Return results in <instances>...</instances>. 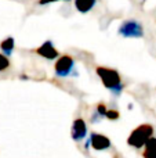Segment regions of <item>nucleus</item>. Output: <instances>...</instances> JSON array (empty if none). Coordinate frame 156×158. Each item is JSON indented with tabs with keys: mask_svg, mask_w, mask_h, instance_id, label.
Segmentation results:
<instances>
[{
	"mask_svg": "<svg viewBox=\"0 0 156 158\" xmlns=\"http://www.w3.org/2000/svg\"><path fill=\"white\" fill-rule=\"evenodd\" d=\"M97 75L101 79L102 85L109 90L112 94L120 96L123 92V82H122V77L116 69L107 68V67H97L96 68Z\"/></svg>",
	"mask_w": 156,
	"mask_h": 158,
	"instance_id": "obj_1",
	"label": "nucleus"
},
{
	"mask_svg": "<svg viewBox=\"0 0 156 158\" xmlns=\"http://www.w3.org/2000/svg\"><path fill=\"white\" fill-rule=\"evenodd\" d=\"M152 136H154V126L151 123H142L131 131L127 137V144L134 148H142Z\"/></svg>",
	"mask_w": 156,
	"mask_h": 158,
	"instance_id": "obj_2",
	"label": "nucleus"
},
{
	"mask_svg": "<svg viewBox=\"0 0 156 158\" xmlns=\"http://www.w3.org/2000/svg\"><path fill=\"white\" fill-rule=\"evenodd\" d=\"M54 72L58 78H68L79 75L75 69V58L69 54L60 56L57 58L54 65Z\"/></svg>",
	"mask_w": 156,
	"mask_h": 158,
	"instance_id": "obj_3",
	"label": "nucleus"
},
{
	"mask_svg": "<svg viewBox=\"0 0 156 158\" xmlns=\"http://www.w3.org/2000/svg\"><path fill=\"white\" fill-rule=\"evenodd\" d=\"M118 35L123 38H142L144 27L137 19H126L118 28Z\"/></svg>",
	"mask_w": 156,
	"mask_h": 158,
	"instance_id": "obj_4",
	"label": "nucleus"
},
{
	"mask_svg": "<svg viewBox=\"0 0 156 158\" xmlns=\"http://www.w3.org/2000/svg\"><path fill=\"white\" fill-rule=\"evenodd\" d=\"M35 53L47 60H57L60 57V53L54 47V43L51 40H46L44 43H41L37 49H35Z\"/></svg>",
	"mask_w": 156,
	"mask_h": 158,
	"instance_id": "obj_5",
	"label": "nucleus"
},
{
	"mask_svg": "<svg viewBox=\"0 0 156 158\" xmlns=\"http://www.w3.org/2000/svg\"><path fill=\"white\" fill-rule=\"evenodd\" d=\"M71 135L73 142L79 143L87 136V123L83 118H76L72 123V129H71Z\"/></svg>",
	"mask_w": 156,
	"mask_h": 158,
	"instance_id": "obj_6",
	"label": "nucleus"
},
{
	"mask_svg": "<svg viewBox=\"0 0 156 158\" xmlns=\"http://www.w3.org/2000/svg\"><path fill=\"white\" fill-rule=\"evenodd\" d=\"M88 140H90V147H93L94 150H97V151H105L112 146L111 140L102 133H96V132H93V133L90 135V137H88Z\"/></svg>",
	"mask_w": 156,
	"mask_h": 158,
	"instance_id": "obj_7",
	"label": "nucleus"
},
{
	"mask_svg": "<svg viewBox=\"0 0 156 158\" xmlns=\"http://www.w3.org/2000/svg\"><path fill=\"white\" fill-rule=\"evenodd\" d=\"M97 4V0H75V7L79 13L86 14L91 11Z\"/></svg>",
	"mask_w": 156,
	"mask_h": 158,
	"instance_id": "obj_8",
	"label": "nucleus"
},
{
	"mask_svg": "<svg viewBox=\"0 0 156 158\" xmlns=\"http://www.w3.org/2000/svg\"><path fill=\"white\" fill-rule=\"evenodd\" d=\"M142 157L144 158H156V137L152 136L148 142L144 146V151H142Z\"/></svg>",
	"mask_w": 156,
	"mask_h": 158,
	"instance_id": "obj_9",
	"label": "nucleus"
},
{
	"mask_svg": "<svg viewBox=\"0 0 156 158\" xmlns=\"http://www.w3.org/2000/svg\"><path fill=\"white\" fill-rule=\"evenodd\" d=\"M14 47H15V40H14V38H11V36H8L4 40L0 42V50H2V53L4 56H7V57H10L14 53Z\"/></svg>",
	"mask_w": 156,
	"mask_h": 158,
	"instance_id": "obj_10",
	"label": "nucleus"
},
{
	"mask_svg": "<svg viewBox=\"0 0 156 158\" xmlns=\"http://www.w3.org/2000/svg\"><path fill=\"white\" fill-rule=\"evenodd\" d=\"M107 111H108V108H107V106H105L104 103H99V104H97V107H96V111L93 112V115H91V118H90V121L93 123H97V122H99L101 119H104L105 117H107Z\"/></svg>",
	"mask_w": 156,
	"mask_h": 158,
	"instance_id": "obj_11",
	"label": "nucleus"
},
{
	"mask_svg": "<svg viewBox=\"0 0 156 158\" xmlns=\"http://www.w3.org/2000/svg\"><path fill=\"white\" fill-rule=\"evenodd\" d=\"M8 67H10V60H8V57L4 56L3 53H0V72L6 71Z\"/></svg>",
	"mask_w": 156,
	"mask_h": 158,
	"instance_id": "obj_12",
	"label": "nucleus"
},
{
	"mask_svg": "<svg viewBox=\"0 0 156 158\" xmlns=\"http://www.w3.org/2000/svg\"><path fill=\"white\" fill-rule=\"evenodd\" d=\"M107 119L109 121H118L119 118H120V112L118 111V110H108L107 111Z\"/></svg>",
	"mask_w": 156,
	"mask_h": 158,
	"instance_id": "obj_13",
	"label": "nucleus"
},
{
	"mask_svg": "<svg viewBox=\"0 0 156 158\" xmlns=\"http://www.w3.org/2000/svg\"><path fill=\"white\" fill-rule=\"evenodd\" d=\"M55 2H60V0H39V4H50V3H55Z\"/></svg>",
	"mask_w": 156,
	"mask_h": 158,
	"instance_id": "obj_14",
	"label": "nucleus"
},
{
	"mask_svg": "<svg viewBox=\"0 0 156 158\" xmlns=\"http://www.w3.org/2000/svg\"><path fill=\"white\" fill-rule=\"evenodd\" d=\"M64 2H69V0H64Z\"/></svg>",
	"mask_w": 156,
	"mask_h": 158,
	"instance_id": "obj_15",
	"label": "nucleus"
}]
</instances>
